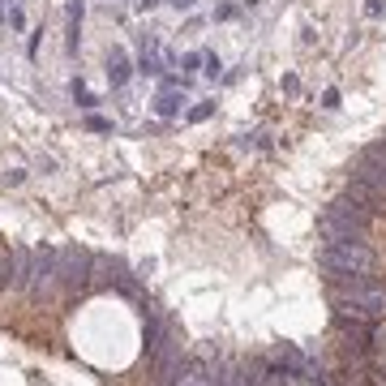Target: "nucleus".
Returning <instances> with one entry per match:
<instances>
[{"label": "nucleus", "mask_w": 386, "mask_h": 386, "mask_svg": "<svg viewBox=\"0 0 386 386\" xmlns=\"http://www.w3.org/2000/svg\"><path fill=\"white\" fill-rule=\"evenodd\" d=\"M322 266L331 270V279L369 275L373 270V254H369L365 240H331V244H322Z\"/></svg>", "instance_id": "nucleus-1"}, {"label": "nucleus", "mask_w": 386, "mask_h": 386, "mask_svg": "<svg viewBox=\"0 0 386 386\" xmlns=\"http://www.w3.org/2000/svg\"><path fill=\"white\" fill-rule=\"evenodd\" d=\"M90 270H95V254L56 249V292L60 296H78L82 288H90Z\"/></svg>", "instance_id": "nucleus-2"}, {"label": "nucleus", "mask_w": 386, "mask_h": 386, "mask_svg": "<svg viewBox=\"0 0 386 386\" xmlns=\"http://www.w3.org/2000/svg\"><path fill=\"white\" fill-rule=\"evenodd\" d=\"M270 361L279 365V369H288V373H296L301 382H326V369H322V361L313 357V352H305V347H296V343H279L275 352H270Z\"/></svg>", "instance_id": "nucleus-3"}, {"label": "nucleus", "mask_w": 386, "mask_h": 386, "mask_svg": "<svg viewBox=\"0 0 386 386\" xmlns=\"http://www.w3.org/2000/svg\"><path fill=\"white\" fill-rule=\"evenodd\" d=\"M129 78H133V64H129L125 48H112L108 52V82H112V90H125Z\"/></svg>", "instance_id": "nucleus-4"}, {"label": "nucleus", "mask_w": 386, "mask_h": 386, "mask_svg": "<svg viewBox=\"0 0 386 386\" xmlns=\"http://www.w3.org/2000/svg\"><path fill=\"white\" fill-rule=\"evenodd\" d=\"M177 386H215L210 361H189V365H185V373L177 378Z\"/></svg>", "instance_id": "nucleus-5"}, {"label": "nucleus", "mask_w": 386, "mask_h": 386, "mask_svg": "<svg viewBox=\"0 0 386 386\" xmlns=\"http://www.w3.org/2000/svg\"><path fill=\"white\" fill-rule=\"evenodd\" d=\"M181 108H185V95H172V90H163V95L155 99V112H159L163 120H172V116H181Z\"/></svg>", "instance_id": "nucleus-6"}, {"label": "nucleus", "mask_w": 386, "mask_h": 386, "mask_svg": "<svg viewBox=\"0 0 386 386\" xmlns=\"http://www.w3.org/2000/svg\"><path fill=\"white\" fill-rule=\"evenodd\" d=\"M74 103H78V108H82V112H90V108H99V99H95V95H90V90H86L82 82H74Z\"/></svg>", "instance_id": "nucleus-7"}, {"label": "nucleus", "mask_w": 386, "mask_h": 386, "mask_svg": "<svg viewBox=\"0 0 386 386\" xmlns=\"http://www.w3.org/2000/svg\"><path fill=\"white\" fill-rule=\"evenodd\" d=\"M210 112H215V103H198V108H189V120L198 125V120H206Z\"/></svg>", "instance_id": "nucleus-8"}, {"label": "nucleus", "mask_w": 386, "mask_h": 386, "mask_svg": "<svg viewBox=\"0 0 386 386\" xmlns=\"http://www.w3.org/2000/svg\"><path fill=\"white\" fill-rule=\"evenodd\" d=\"M86 129H95V133H108V129H112V120H103V116H86Z\"/></svg>", "instance_id": "nucleus-9"}, {"label": "nucleus", "mask_w": 386, "mask_h": 386, "mask_svg": "<svg viewBox=\"0 0 386 386\" xmlns=\"http://www.w3.org/2000/svg\"><path fill=\"white\" fill-rule=\"evenodd\" d=\"M236 13H240V9H236V5H219V9H215V22H232V18H236Z\"/></svg>", "instance_id": "nucleus-10"}, {"label": "nucleus", "mask_w": 386, "mask_h": 386, "mask_svg": "<svg viewBox=\"0 0 386 386\" xmlns=\"http://www.w3.org/2000/svg\"><path fill=\"white\" fill-rule=\"evenodd\" d=\"M5 22H9V26H13V30H22V26H26V18H22V9H18V5H13V9H9V13H5Z\"/></svg>", "instance_id": "nucleus-11"}, {"label": "nucleus", "mask_w": 386, "mask_h": 386, "mask_svg": "<svg viewBox=\"0 0 386 386\" xmlns=\"http://www.w3.org/2000/svg\"><path fill=\"white\" fill-rule=\"evenodd\" d=\"M322 108H326V112L339 108V90H326V95H322Z\"/></svg>", "instance_id": "nucleus-12"}, {"label": "nucleus", "mask_w": 386, "mask_h": 386, "mask_svg": "<svg viewBox=\"0 0 386 386\" xmlns=\"http://www.w3.org/2000/svg\"><path fill=\"white\" fill-rule=\"evenodd\" d=\"M26 181V172L22 167H13V172H5V185H22Z\"/></svg>", "instance_id": "nucleus-13"}, {"label": "nucleus", "mask_w": 386, "mask_h": 386, "mask_svg": "<svg viewBox=\"0 0 386 386\" xmlns=\"http://www.w3.org/2000/svg\"><path fill=\"white\" fill-rule=\"evenodd\" d=\"M202 60H206V56H198V52H189V56H185V60H181V64H185V69H189V74H193V69H198V64H202Z\"/></svg>", "instance_id": "nucleus-14"}, {"label": "nucleus", "mask_w": 386, "mask_h": 386, "mask_svg": "<svg viewBox=\"0 0 386 386\" xmlns=\"http://www.w3.org/2000/svg\"><path fill=\"white\" fill-rule=\"evenodd\" d=\"M137 9H155V5H163V0H133Z\"/></svg>", "instance_id": "nucleus-15"}, {"label": "nucleus", "mask_w": 386, "mask_h": 386, "mask_svg": "<svg viewBox=\"0 0 386 386\" xmlns=\"http://www.w3.org/2000/svg\"><path fill=\"white\" fill-rule=\"evenodd\" d=\"M167 5H177V9H193L198 0H167Z\"/></svg>", "instance_id": "nucleus-16"}]
</instances>
